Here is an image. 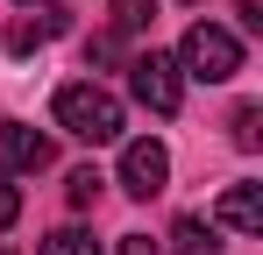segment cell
I'll return each mask as SVG.
<instances>
[{
  "label": "cell",
  "mask_w": 263,
  "mask_h": 255,
  "mask_svg": "<svg viewBox=\"0 0 263 255\" xmlns=\"http://www.w3.org/2000/svg\"><path fill=\"white\" fill-rule=\"evenodd\" d=\"M228 135H235V149H256V142H263V107H235Z\"/></svg>",
  "instance_id": "obj_12"
},
{
  "label": "cell",
  "mask_w": 263,
  "mask_h": 255,
  "mask_svg": "<svg viewBox=\"0 0 263 255\" xmlns=\"http://www.w3.org/2000/svg\"><path fill=\"white\" fill-rule=\"evenodd\" d=\"M36 255H100V241H92L86 227H57V234H50Z\"/></svg>",
  "instance_id": "obj_10"
},
{
  "label": "cell",
  "mask_w": 263,
  "mask_h": 255,
  "mask_svg": "<svg viewBox=\"0 0 263 255\" xmlns=\"http://www.w3.org/2000/svg\"><path fill=\"white\" fill-rule=\"evenodd\" d=\"M220 227L263 234V184H228V192H220Z\"/></svg>",
  "instance_id": "obj_6"
},
{
  "label": "cell",
  "mask_w": 263,
  "mask_h": 255,
  "mask_svg": "<svg viewBox=\"0 0 263 255\" xmlns=\"http://www.w3.org/2000/svg\"><path fill=\"white\" fill-rule=\"evenodd\" d=\"M0 170H7V177L50 170V135H36L29 121H0Z\"/></svg>",
  "instance_id": "obj_5"
},
{
  "label": "cell",
  "mask_w": 263,
  "mask_h": 255,
  "mask_svg": "<svg viewBox=\"0 0 263 255\" xmlns=\"http://www.w3.org/2000/svg\"><path fill=\"white\" fill-rule=\"evenodd\" d=\"M164 184H171V149L149 142V135L128 142V149H121V192H128V199H157Z\"/></svg>",
  "instance_id": "obj_4"
},
{
  "label": "cell",
  "mask_w": 263,
  "mask_h": 255,
  "mask_svg": "<svg viewBox=\"0 0 263 255\" xmlns=\"http://www.w3.org/2000/svg\"><path fill=\"white\" fill-rule=\"evenodd\" d=\"M242 71V42L228 36L220 22H192L185 42H178V78H199V85H228Z\"/></svg>",
  "instance_id": "obj_2"
},
{
  "label": "cell",
  "mask_w": 263,
  "mask_h": 255,
  "mask_svg": "<svg viewBox=\"0 0 263 255\" xmlns=\"http://www.w3.org/2000/svg\"><path fill=\"white\" fill-rule=\"evenodd\" d=\"M14 213H22V199H14V184H0V227H14Z\"/></svg>",
  "instance_id": "obj_14"
},
{
  "label": "cell",
  "mask_w": 263,
  "mask_h": 255,
  "mask_svg": "<svg viewBox=\"0 0 263 255\" xmlns=\"http://www.w3.org/2000/svg\"><path fill=\"white\" fill-rule=\"evenodd\" d=\"M107 22H114V36H142L157 22V0H107Z\"/></svg>",
  "instance_id": "obj_8"
},
{
  "label": "cell",
  "mask_w": 263,
  "mask_h": 255,
  "mask_svg": "<svg viewBox=\"0 0 263 255\" xmlns=\"http://www.w3.org/2000/svg\"><path fill=\"white\" fill-rule=\"evenodd\" d=\"M22 7H57V0H22Z\"/></svg>",
  "instance_id": "obj_15"
},
{
  "label": "cell",
  "mask_w": 263,
  "mask_h": 255,
  "mask_svg": "<svg viewBox=\"0 0 263 255\" xmlns=\"http://www.w3.org/2000/svg\"><path fill=\"white\" fill-rule=\"evenodd\" d=\"M128 92L149 107V114H178V99H185V78H178V57L164 50H149V57H135L128 64Z\"/></svg>",
  "instance_id": "obj_3"
},
{
  "label": "cell",
  "mask_w": 263,
  "mask_h": 255,
  "mask_svg": "<svg viewBox=\"0 0 263 255\" xmlns=\"http://www.w3.org/2000/svg\"><path fill=\"white\" fill-rule=\"evenodd\" d=\"M114 255H164V248H157L149 234H121V241H114Z\"/></svg>",
  "instance_id": "obj_13"
},
{
  "label": "cell",
  "mask_w": 263,
  "mask_h": 255,
  "mask_svg": "<svg viewBox=\"0 0 263 255\" xmlns=\"http://www.w3.org/2000/svg\"><path fill=\"white\" fill-rule=\"evenodd\" d=\"M57 29H64V22H57V14H36V22H29V14H22V22H14V29H7V50H36V42H50V36H57Z\"/></svg>",
  "instance_id": "obj_9"
},
{
  "label": "cell",
  "mask_w": 263,
  "mask_h": 255,
  "mask_svg": "<svg viewBox=\"0 0 263 255\" xmlns=\"http://www.w3.org/2000/svg\"><path fill=\"white\" fill-rule=\"evenodd\" d=\"M57 128L64 135H79V142H121V99L107 92V85H92V78H79V85H64L57 92Z\"/></svg>",
  "instance_id": "obj_1"
},
{
  "label": "cell",
  "mask_w": 263,
  "mask_h": 255,
  "mask_svg": "<svg viewBox=\"0 0 263 255\" xmlns=\"http://www.w3.org/2000/svg\"><path fill=\"white\" fill-rule=\"evenodd\" d=\"M100 184H107V177H100V170H71V184H64V199H71V206H79V213H86V206H100Z\"/></svg>",
  "instance_id": "obj_11"
},
{
  "label": "cell",
  "mask_w": 263,
  "mask_h": 255,
  "mask_svg": "<svg viewBox=\"0 0 263 255\" xmlns=\"http://www.w3.org/2000/svg\"><path fill=\"white\" fill-rule=\"evenodd\" d=\"M171 248H178V255H220V234H214V220L185 213V220L171 227Z\"/></svg>",
  "instance_id": "obj_7"
}]
</instances>
